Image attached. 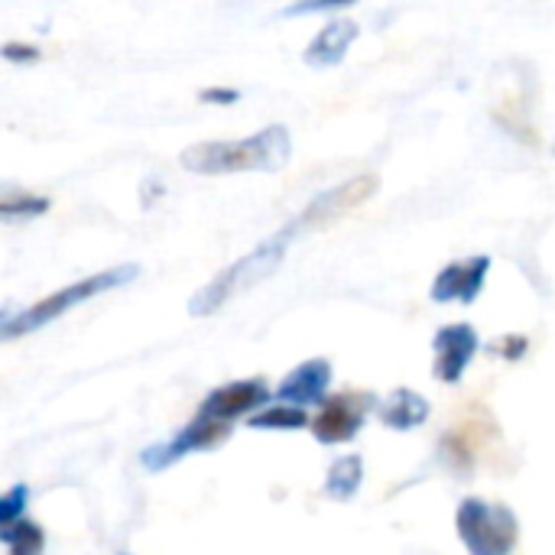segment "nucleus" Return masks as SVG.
<instances>
[{
    "label": "nucleus",
    "instance_id": "nucleus-1",
    "mask_svg": "<svg viewBox=\"0 0 555 555\" xmlns=\"http://www.w3.org/2000/svg\"><path fill=\"white\" fill-rule=\"evenodd\" d=\"M293 156L289 127L270 124L244 140H205L182 150L179 163L195 176H228V172H276Z\"/></svg>",
    "mask_w": 555,
    "mask_h": 555
},
{
    "label": "nucleus",
    "instance_id": "nucleus-2",
    "mask_svg": "<svg viewBox=\"0 0 555 555\" xmlns=\"http://www.w3.org/2000/svg\"><path fill=\"white\" fill-rule=\"evenodd\" d=\"M309 228L306 215H296L289 224H283L280 231H273L267 241H260L254 250H247L241 260H234L231 267H224L215 280H208L192 299H189V312L195 319L202 315H215L224 302H231L234 296L247 293L250 286H257L260 280H267L270 273L280 270V263L286 260V250L293 247V241Z\"/></svg>",
    "mask_w": 555,
    "mask_h": 555
},
{
    "label": "nucleus",
    "instance_id": "nucleus-3",
    "mask_svg": "<svg viewBox=\"0 0 555 555\" xmlns=\"http://www.w3.org/2000/svg\"><path fill=\"white\" fill-rule=\"evenodd\" d=\"M140 276V267L137 263H120V267H111V270H101V273H91L78 283H68L62 289H55L52 296L20 309V312H3L0 319V338L3 341H13V338H23V335H33L39 328H46L49 322L62 319L65 312H72L75 306L101 296V293H111L117 286H127L130 280Z\"/></svg>",
    "mask_w": 555,
    "mask_h": 555
},
{
    "label": "nucleus",
    "instance_id": "nucleus-4",
    "mask_svg": "<svg viewBox=\"0 0 555 555\" xmlns=\"http://www.w3.org/2000/svg\"><path fill=\"white\" fill-rule=\"evenodd\" d=\"M455 530L468 555H514L520 520L507 504L465 498L455 511Z\"/></svg>",
    "mask_w": 555,
    "mask_h": 555
},
{
    "label": "nucleus",
    "instance_id": "nucleus-5",
    "mask_svg": "<svg viewBox=\"0 0 555 555\" xmlns=\"http://www.w3.org/2000/svg\"><path fill=\"white\" fill-rule=\"evenodd\" d=\"M377 406H380L377 393H364V390H358V393H338V397H332V400L312 416V426H309V429H312V436H315L322 446L351 442V439L364 429L367 416L377 413Z\"/></svg>",
    "mask_w": 555,
    "mask_h": 555
},
{
    "label": "nucleus",
    "instance_id": "nucleus-6",
    "mask_svg": "<svg viewBox=\"0 0 555 555\" xmlns=\"http://www.w3.org/2000/svg\"><path fill=\"white\" fill-rule=\"evenodd\" d=\"M270 400H276V397H273V390L267 387V380H263V377L234 380V384L215 387V390L202 400V406H198V413H195V416L231 426V423H234V420H241V416H247V420H250V416H254V413H260Z\"/></svg>",
    "mask_w": 555,
    "mask_h": 555
},
{
    "label": "nucleus",
    "instance_id": "nucleus-7",
    "mask_svg": "<svg viewBox=\"0 0 555 555\" xmlns=\"http://www.w3.org/2000/svg\"><path fill=\"white\" fill-rule=\"evenodd\" d=\"M228 436H231V426L195 416V420H192L182 433H176L169 442H156V446L143 449V452H140V462H143L150 472H166L169 465H176L179 459H185V455H192V452L218 449Z\"/></svg>",
    "mask_w": 555,
    "mask_h": 555
},
{
    "label": "nucleus",
    "instance_id": "nucleus-8",
    "mask_svg": "<svg viewBox=\"0 0 555 555\" xmlns=\"http://www.w3.org/2000/svg\"><path fill=\"white\" fill-rule=\"evenodd\" d=\"M433 348H436V364H433L436 380L459 384L465 377L468 364L475 361L478 348H481V335L468 322H452V325L436 332Z\"/></svg>",
    "mask_w": 555,
    "mask_h": 555
},
{
    "label": "nucleus",
    "instance_id": "nucleus-9",
    "mask_svg": "<svg viewBox=\"0 0 555 555\" xmlns=\"http://www.w3.org/2000/svg\"><path fill=\"white\" fill-rule=\"evenodd\" d=\"M488 273H491V257L488 254H478V257H462V260H452L446 263L436 280H433V302H475L488 283Z\"/></svg>",
    "mask_w": 555,
    "mask_h": 555
},
{
    "label": "nucleus",
    "instance_id": "nucleus-10",
    "mask_svg": "<svg viewBox=\"0 0 555 555\" xmlns=\"http://www.w3.org/2000/svg\"><path fill=\"white\" fill-rule=\"evenodd\" d=\"M328 387H332V364L325 358H309L302 361L296 371H289L280 387L273 390L276 403H286V406H325L332 397H328Z\"/></svg>",
    "mask_w": 555,
    "mask_h": 555
},
{
    "label": "nucleus",
    "instance_id": "nucleus-11",
    "mask_svg": "<svg viewBox=\"0 0 555 555\" xmlns=\"http://www.w3.org/2000/svg\"><path fill=\"white\" fill-rule=\"evenodd\" d=\"M374 192H377V176H354V179H348V182H341V185L322 192L319 198H312V202L302 208V215H306L309 228H322V224H328V221L348 215V211L358 208L361 202H367Z\"/></svg>",
    "mask_w": 555,
    "mask_h": 555
},
{
    "label": "nucleus",
    "instance_id": "nucleus-12",
    "mask_svg": "<svg viewBox=\"0 0 555 555\" xmlns=\"http://www.w3.org/2000/svg\"><path fill=\"white\" fill-rule=\"evenodd\" d=\"M358 36H361V26H358L351 16H335V20H328V23L312 36V42H309L306 52H302V62L322 65V68L338 65V62L348 55V49H351V42H354Z\"/></svg>",
    "mask_w": 555,
    "mask_h": 555
},
{
    "label": "nucleus",
    "instance_id": "nucleus-13",
    "mask_svg": "<svg viewBox=\"0 0 555 555\" xmlns=\"http://www.w3.org/2000/svg\"><path fill=\"white\" fill-rule=\"evenodd\" d=\"M433 406L423 393L410 390V387H397L387 400H380L377 406V416L384 426L397 429V433H410V429H420L426 420H429Z\"/></svg>",
    "mask_w": 555,
    "mask_h": 555
},
{
    "label": "nucleus",
    "instance_id": "nucleus-14",
    "mask_svg": "<svg viewBox=\"0 0 555 555\" xmlns=\"http://www.w3.org/2000/svg\"><path fill=\"white\" fill-rule=\"evenodd\" d=\"M364 485V459L348 452L341 455L338 462L328 465V475H325V494L332 501H351Z\"/></svg>",
    "mask_w": 555,
    "mask_h": 555
},
{
    "label": "nucleus",
    "instance_id": "nucleus-15",
    "mask_svg": "<svg viewBox=\"0 0 555 555\" xmlns=\"http://www.w3.org/2000/svg\"><path fill=\"white\" fill-rule=\"evenodd\" d=\"M0 543L10 555H46V530L23 517L10 527H0Z\"/></svg>",
    "mask_w": 555,
    "mask_h": 555
},
{
    "label": "nucleus",
    "instance_id": "nucleus-16",
    "mask_svg": "<svg viewBox=\"0 0 555 555\" xmlns=\"http://www.w3.org/2000/svg\"><path fill=\"white\" fill-rule=\"evenodd\" d=\"M250 429H306L312 426V420L306 416V410L299 406H286V403H270L260 413H254L247 420Z\"/></svg>",
    "mask_w": 555,
    "mask_h": 555
},
{
    "label": "nucleus",
    "instance_id": "nucleus-17",
    "mask_svg": "<svg viewBox=\"0 0 555 555\" xmlns=\"http://www.w3.org/2000/svg\"><path fill=\"white\" fill-rule=\"evenodd\" d=\"M49 211V198L46 195H33V192H23V189H3V198H0V218L3 221H13V218H36V215H46Z\"/></svg>",
    "mask_w": 555,
    "mask_h": 555
},
{
    "label": "nucleus",
    "instance_id": "nucleus-18",
    "mask_svg": "<svg viewBox=\"0 0 555 555\" xmlns=\"http://www.w3.org/2000/svg\"><path fill=\"white\" fill-rule=\"evenodd\" d=\"M26 504H29V488L26 485H13L3 501H0V527H10L16 520L26 517Z\"/></svg>",
    "mask_w": 555,
    "mask_h": 555
},
{
    "label": "nucleus",
    "instance_id": "nucleus-19",
    "mask_svg": "<svg viewBox=\"0 0 555 555\" xmlns=\"http://www.w3.org/2000/svg\"><path fill=\"white\" fill-rule=\"evenodd\" d=\"M348 0H325V3H293L286 7L283 13L286 16H296V13H328V10H345Z\"/></svg>",
    "mask_w": 555,
    "mask_h": 555
},
{
    "label": "nucleus",
    "instance_id": "nucleus-20",
    "mask_svg": "<svg viewBox=\"0 0 555 555\" xmlns=\"http://www.w3.org/2000/svg\"><path fill=\"white\" fill-rule=\"evenodd\" d=\"M3 59H10V62H36L39 49L36 46H23V42H7L3 46Z\"/></svg>",
    "mask_w": 555,
    "mask_h": 555
},
{
    "label": "nucleus",
    "instance_id": "nucleus-21",
    "mask_svg": "<svg viewBox=\"0 0 555 555\" xmlns=\"http://www.w3.org/2000/svg\"><path fill=\"white\" fill-rule=\"evenodd\" d=\"M198 98L208 101V104H234L241 98V91L237 88H205Z\"/></svg>",
    "mask_w": 555,
    "mask_h": 555
},
{
    "label": "nucleus",
    "instance_id": "nucleus-22",
    "mask_svg": "<svg viewBox=\"0 0 555 555\" xmlns=\"http://www.w3.org/2000/svg\"><path fill=\"white\" fill-rule=\"evenodd\" d=\"M553 153H555V146H553Z\"/></svg>",
    "mask_w": 555,
    "mask_h": 555
}]
</instances>
